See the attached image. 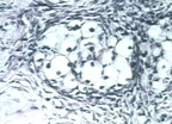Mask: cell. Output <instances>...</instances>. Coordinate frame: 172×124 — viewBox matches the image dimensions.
<instances>
[{
    "label": "cell",
    "instance_id": "obj_1",
    "mask_svg": "<svg viewBox=\"0 0 172 124\" xmlns=\"http://www.w3.org/2000/svg\"><path fill=\"white\" fill-rule=\"evenodd\" d=\"M96 32V25L93 24V23H87L85 25V27L83 28V34H84V36H87V37H90V36H92Z\"/></svg>",
    "mask_w": 172,
    "mask_h": 124
},
{
    "label": "cell",
    "instance_id": "obj_2",
    "mask_svg": "<svg viewBox=\"0 0 172 124\" xmlns=\"http://www.w3.org/2000/svg\"><path fill=\"white\" fill-rule=\"evenodd\" d=\"M152 51H153V56H159L163 53V47L160 43H155L153 47H152Z\"/></svg>",
    "mask_w": 172,
    "mask_h": 124
},
{
    "label": "cell",
    "instance_id": "obj_3",
    "mask_svg": "<svg viewBox=\"0 0 172 124\" xmlns=\"http://www.w3.org/2000/svg\"><path fill=\"white\" fill-rule=\"evenodd\" d=\"M43 60H44V55L43 54H37L35 55V58H34V62L37 67H41L42 63H43Z\"/></svg>",
    "mask_w": 172,
    "mask_h": 124
},
{
    "label": "cell",
    "instance_id": "obj_4",
    "mask_svg": "<svg viewBox=\"0 0 172 124\" xmlns=\"http://www.w3.org/2000/svg\"><path fill=\"white\" fill-rule=\"evenodd\" d=\"M167 62L166 61H165V60H163V61H159V62H158V72H165V70H166L167 69Z\"/></svg>",
    "mask_w": 172,
    "mask_h": 124
},
{
    "label": "cell",
    "instance_id": "obj_5",
    "mask_svg": "<svg viewBox=\"0 0 172 124\" xmlns=\"http://www.w3.org/2000/svg\"><path fill=\"white\" fill-rule=\"evenodd\" d=\"M116 43H117V40L115 38V36H111L109 38V44L110 45H116Z\"/></svg>",
    "mask_w": 172,
    "mask_h": 124
},
{
    "label": "cell",
    "instance_id": "obj_6",
    "mask_svg": "<svg viewBox=\"0 0 172 124\" xmlns=\"http://www.w3.org/2000/svg\"><path fill=\"white\" fill-rule=\"evenodd\" d=\"M166 117H167V113H166V112H164V113H161V115L159 116V119H160V121H164L165 118H166Z\"/></svg>",
    "mask_w": 172,
    "mask_h": 124
}]
</instances>
